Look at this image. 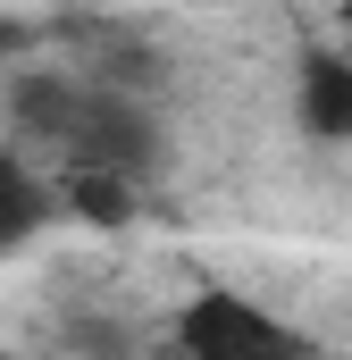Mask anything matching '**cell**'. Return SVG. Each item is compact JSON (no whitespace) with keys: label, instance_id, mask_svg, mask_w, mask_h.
<instances>
[{"label":"cell","instance_id":"5b68a950","mask_svg":"<svg viewBox=\"0 0 352 360\" xmlns=\"http://www.w3.org/2000/svg\"><path fill=\"white\" fill-rule=\"evenodd\" d=\"M51 176H59V210L84 226H134L143 210V176L126 168H51Z\"/></svg>","mask_w":352,"mask_h":360},{"label":"cell","instance_id":"3957f363","mask_svg":"<svg viewBox=\"0 0 352 360\" xmlns=\"http://www.w3.org/2000/svg\"><path fill=\"white\" fill-rule=\"evenodd\" d=\"M294 126L310 143H352V59L344 51H302L294 59Z\"/></svg>","mask_w":352,"mask_h":360},{"label":"cell","instance_id":"7a4b0ae2","mask_svg":"<svg viewBox=\"0 0 352 360\" xmlns=\"http://www.w3.org/2000/svg\"><path fill=\"white\" fill-rule=\"evenodd\" d=\"M176 352L193 360H268V352H302V327H285L277 310H260L252 293H193L184 310H176Z\"/></svg>","mask_w":352,"mask_h":360},{"label":"cell","instance_id":"52a82bcc","mask_svg":"<svg viewBox=\"0 0 352 360\" xmlns=\"http://www.w3.org/2000/svg\"><path fill=\"white\" fill-rule=\"evenodd\" d=\"M344 17H352V0H344Z\"/></svg>","mask_w":352,"mask_h":360},{"label":"cell","instance_id":"277c9868","mask_svg":"<svg viewBox=\"0 0 352 360\" xmlns=\"http://www.w3.org/2000/svg\"><path fill=\"white\" fill-rule=\"evenodd\" d=\"M51 218H59V176H42L25 143H0V252H25Z\"/></svg>","mask_w":352,"mask_h":360},{"label":"cell","instance_id":"6da1fadb","mask_svg":"<svg viewBox=\"0 0 352 360\" xmlns=\"http://www.w3.org/2000/svg\"><path fill=\"white\" fill-rule=\"evenodd\" d=\"M8 134L25 151H51V168H126L151 176L160 160V109L101 76H17L0 92Z\"/></svg>","mask_w":352,"mask_h":360},{"label":"cell","instance_id":"8992f818","mask_svg":"<svg viewBox=\"0 0 352 360\" xmlns=\"http://www.w3.org/2000/svg\"><path fill=\"white\" fill-rule=\"evenodd\" d=\"M17 51H25V25H17V17H0V68H8Z\"/></svg>","mask_w":352,"mask_h":360}]
</instances>
